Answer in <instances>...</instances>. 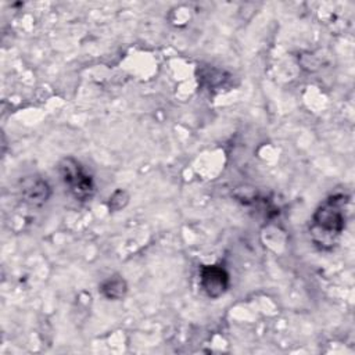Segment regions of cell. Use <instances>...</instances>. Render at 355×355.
<instances>
[{"label":"cell","instance_id":"cell-1","mask_svg":"<svg viewBox=\"0 0 355 355\" xmlns=\"http://www.w3.org/2000/svg\"><path fill=\"white\" fill-rule=\"evenodd\" d=\"M345 204L347 197L344 194H334L318 207L311 225V233L316 244H331L333 239L344 230Z\"/></svg>","mask_w":355,"mask_h":355},{"label":"cell","instance_id":"cell-2","mask_svg":"<svg viewBox=\"0 0 355 355\" xmlns=\"http://www.w3.org/2000/svg\"><path fill=\"white\" fill-rule=\"evenodd\" d=\"M58 172L65 187L78 201H87L93 197L96 186L92 175L72 157L60 161Z\"/></svg>","mask_w":355,"mask_h":355},{"label":"cell","instance_id":"cell-3","mask_svg":"<svg viewBox=\"0 0 355 355\" xmlns=\"http://www.w3.org/2000/svg\"><path fill=\"white\" fill-rule=\"evenodd\" d=\"M200 284L209 298H218L229 287V273L220 265H204L200 269Z\"/></svg>","mask_w":355,"mask_h":355},{"label":"cell","instance_id":"cell-4","mask_svg":"<svg viewBox=\"0 0 355 355\" xmlns=\"http://www.w3.org/2000/svg\"><path fill=\"white\" fill-rule=\"evenodd\" d=\"M51 194V187L49 183L42 178H33L32 180L26 182L21 189L22 200L33 207L43 205Z\"/></svg>","mask_w":355,"mask_h":355},{"label":"cell","instance_id":"cell-5","mask_svg":"<svg viewBox=\"0 0 355 355\" xmlns=\"http://www.w3.org/2000/svg\"><path fill=\"white\" fill-rule=\"evenodd\" d=\"M100 291L108 300H121L126 294L128 286L122 277H110L103 282Z\"/></svg>","mask_w":355,"mask_h":355},{"label":"cell","instance_id":"cell-6","mask_svg":"<svg viewBox=\"0 0 355 355\" xmlns=\"http://www.w3.org/2000/svg\"><path fill=\"white\" fill-rule=\"evenodd\" d=\"M128 200H129V196L126 194V191H123V190H116V191L110 197L108 207H110V209H112V211H119L121 208H123V207L128 204Z\"/></svg>","mask_w":355,"mask_h":355}]
</instances>
